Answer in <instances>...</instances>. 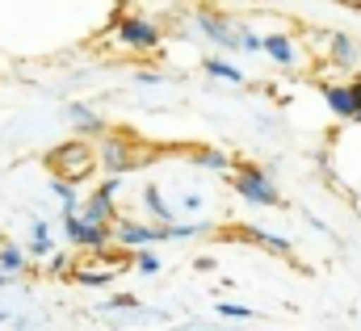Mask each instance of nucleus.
<instances>
[{
    "label": "nucleus",
    "instance_id": "obj_1",
    "mask_svg": "<svg viewBox=\"0 0 361 331\" xmlns=\"http://www.w3.org/2000/svg\"><path fill=\"white\" fill-rule=\"evenodd\" d=\"M231 189L248 201V206H281V193L273 189V180L261 172V168L244 164L235 168V180H231Z\"/></svg>",
    "mask_w": 361,
    "mask_h": 331
},
{
    "label": "nucleus",
    "instance_id": "obj_2",
    "mask_svg": "<svg viewBox=\"0 0 361 331\" xmlns=\"http://www.w3.org/2000/svg\"><path fill=\"white\" fill-rule=\"evenodd\" d=\"M51 164L63 168V180L72 185V180H80V176H89L92 164H97V156H92L85 143H63V147H55L51 151Z\"/></svg>",
    "mask_w": 361,
    "mask_h": 331
},
{
    "label": "nucleus",
    "instance_id": "obj_3",
    "mask_svg": "<svg viewBox=\"0 0 361 331\" xmlns=\"http://www.w3.org/2000/svg\"><path fill=\"white\" fill-rule=\"evenodd\" d=\"M63 235L76 244V248H105L109 239H114V231L109 227H97V223H85L80 214H63Z\"/></svg>",
    "mask_w": 361,
    "mask_h": 331
},
{
    "label": "nucleus",
    "instance_id": "obj_4",
    "mask_svg": "<svg viewBox=\"0 0 361 331\" xmlns=\"http://www.w3.org/2000/svg\"><path fill=\"white\" fill-rule=\"evenodd\" d=\"M118 34H122V42H130V46H139V51L160 46V30H156V21H147V17H122V21H118Z\"/></svg>",
    "mask_w": 361,
    "mask_h": 331
},
{
    "label": "nucleus",
    "instance_id": "obj_5",
    "mask_svg": "<svg viewBox=\"0 0 361 331\" xmlns=\"http://www.w3.org/2000/svg\"><path fill=\"white\" fill-rule=\"evenodd\" d=\"M97 164H101L109 176H114V180H118L126 168L135 164V156H130V143H126V139H105V143L97 147Z\"/></svg>",
    "mask_w": 361,
    "mask_h": 331
},
{
    "label": "nucleus",
    "instance_id": "obj_6",
    "mask_svg": "<svg viewBox=\"0 0 361 331\" xmlns=\"http://www.w3.org/2000/svg\"><path fill=\"white\" fill-rule=\"evenodd\" d=\"M197 25H202V34H210L219 46H227V51H240V21H227V17L202 13V17H197Z\"/></svg>",
    "mask_w": 361,
    "mask_h": 331
},
{
    "label": "nucleus",
    "instance_id": "obj_7",
    "mask_svg": "<svg viewBox=\"0 0 361 331\" xmlns=\"http://www.w3.org/2000/svg\"><path fill=\"white\" fill-rule=\"evenodd\" d=\"M114 189H118V180H105L97 193L89 197V206H85V223H97V227H109L114 223Z\"/></svg>",
    "mask_w": 361,
    "mask_h": 331
},
{
    "label": "nucleus",
    "instance_id": "obj_8",
    "mask_svg": "<svg viewBox=\"0 0 361 331\" xmlns=\"http://www.w3.org/2000/svg\"><path fill=\"white\" fill-rule=\"evenodd\" d=\"M324 101L336 118L357 122V101H353V84H324Z\"/></svg>",
    "mask_w": 361,
    "mask_h": 331
},
{
    "label": "nucleus",
    "instance_id": "obj_9",
    "mask_svg": "<svg viewBox=\"0 0 361 331\" xmlns=\"http://www.w3.org/2000/svg\"><path fill=\"white\" fill-rule=\"evenodd\" d=\"M126 248H143V244H156V227H143V223H118L114 231Z\"/></svg>",
    "mask_w": 361,
    "mask_h": 331
},
{
    "label": "nucleus",
    "instance_id": "obj_10",
    "mask_svg": "<svg viewBox=\"0 0 361 331\" xmlns=\"http://www.w3.org/2000/svg\"><path fill=\"white\" fill-rule=\"evenodd\" d=\"M265 55H269L273 63H281V68H290L298 55H294V42L286 38V34H265Z\"/></svg>",
    "mask_w": 361,
    "mask_h": 331
},
{
    "label": "nucleus",
    "instance_id": "obj_11",
    "mask_svg": "<svg viewBox=\"0 0 361 331\" xmlns=\"http://www.w3.org/2000/svg\"><path fill=\"white\" fill-rule=\"evenodd\" d=\"M332 59L341 63V68H353L361 59V46L349 38V34H332Z\"/></svg>",
    "mask_w": 361,
    "mask_h": 331
},
{
    "label": "nucleus",
    "instance_id": "obj_12",
    "mask_svg": "<svg viewBox=\"0 0 361 331\" xmlns=\"http://www.w3.org/2000/svg\"><path fill=\"white\" fill-rule=\"evenodd\" d=\"M143 206L160 218V227H173V210H169V201L160 197V189H156V185H147V189H143Z\"/></svg>",
    "mask_w": 361,
    "mask_h": 331
},
{
    "label": "nucleus",
    "instance_id": "obj_13",
    "mask_svg": "<svg viewBox=\"0 0 361 331\" xmlns=\"http://www.w3.org/2000/svg\"><path fill=\"white\" fill-rule=\"evenodd\" d=\"M0 268L13 277V273H25L30 268V256L21 248H13V244H0Z\"/></svg>",
    "mask_w": 361,
    "mask_h": 331
},
{
    "label": "nucleus",
    "instance_id": "obj_14",
    "mask_svg": "<svg viewBox=\"0 0 361 331\" xmlns=\"http://www.w3.org/2000/svg\"><path fill=\"white\" fill-rule=\"evenodd\" d=\"M63 113H68V118H72V122H76L80 130H89V135L105 126V122L97 118V109H89V105H63Z\"/></svg>",
    "mask_w": 361,
    "mask_h": 331
},
{
    "label": "nucleus",
    "instance_id": "obj_15",
    "mask_svg": "<svg viewBox=\"0 0 361 331\" xmlns=\"http://www.w3.org/2000/svg\"><path fill=\"white\" fill-rule=\"evenodd\" d=\"M244 239H252V244H261V248L277 251V256H290V239H281V235H269V231H244Z\"/></svg>",
    "mask_w": 361,
    "mask_h": 331
},
{
    "label": "nucleus",
    "instance_id": "obj_16",
    "mask_svg": "<svg viewBox=\"0 0 361 331\" xmlns=\"http://www.w3.org/2000/svg\"><path fill=\"white\" fill-rule=\"evenodd\" d=\"M202 68H206V72H210V76H219V80L244 84V72H240V68H235V63H223V59H206V63H202Z\"/></svg>",
    "mask_w": 361,
    "mask_h": 331
},
{
    "label": "nucleus",
    "instance_id": "obj_17",
    "mask_svg": "<svg viewBox=\"0 0 361 331\" xmlns=\"http://www.w3.org/2000/svg\"><path fill=\"white\" fill-rule=\"evenodd\" d=\"M193 160H197L202 168H210V172H227V168H231V156H223V151H210V147H206V151H197Z\"/></svg>",
    "mask_w": 361,
    "mask_h": 331
},
{
    "label": "nucleus",
    "instance_id": "obj_18",
    "mask_svg": "<svg viewBox=\"0 0 361 331\" xmlns=\"http://www.w3.org/2000/svg\"><path fill=\"white\" fill-rule=\"evenodd\" d=\"M51 251V231L47 223H34V244H30V256H47Z\"/></svg>",
    "mask_w": 361,
    "mask_h": 331
},
{
    "label": "nucleus",
    "instance_id": "obj_19",
    "mask_svg": "<svg viewBox=\"0 0 361 331\" xmlns=\"http://www.w3.org/2000/svg\"><path fill=\"white\" fill-rule=\"evenodd\" d=\"M51 189H55V197L63 201V210H68V214H76V193H72V185H68V180H55Z\"/></svg>",
    "mask_w": 361,
    "mask_h": 331
},
{
    "label": "nucleus",
    "instance_id": "obj_20",
    "mask_svg": "<svg viewBox=\"0 0 361 331\" xmlns=\"http://www.w3.org/2000/svg\"><path fill=\"white\" fill-rule=\"evenodd\" d=\"M240 46H244V51H265V38H257V34L240 21Z\"/></svg>",
    "mask_w": 361,
    "mask_h": 331
},
{
    "label": "nucleus",
    "instance_id": "obj_21",
    "mask_svg": "<svg viewBox=\"0 0 361 331\" xmlns=\"http://www.w3.org/2000/svg\"><path fill=\"white\" fill-rule=\"evenodd\" d=\"M135 268H139V273H160V256H152V251H135Z\"/></svg>",
    "mask_w": 361,
    "mask_h": 331
},
{
    "label": "nucleus",
    "instance_id": "obj_22",
    "mask_svg": "<svg viewBox=\"0 0 361 331\" xmlns=\"http://www.w3.org/2000/svg\"><path fill=\"white\" fill-rule=\"evenodd\" d=\"M219 315H227V319H252V311L240 306V302H219Z\"/></svg>",
    "mask_w": 361,
    "mask_h": 331
},
{
    "label": "nucleus",
    "instance_id": "obj_23",
    "mask_svg": "<svg viewBox=\"0 0 361 331\" xmlns=\"http://www.w3.org/2000/svg\"><path fill=\"white\" fill-rule=\"evenodd\" d=\"M105 306H109V311H135L139 302H135V294H118V298H109Z\"/></svg>",
    "mask_w": 361,
    "mask_h": 331
},
{
    "label": "nucleus",
    "instance_id": "obj_24",
    "mask_svg": "<svg viewBox=\"0 0 361 331\" xmlns=\"http://www.w3.org/2000/svg\"><path fill=\"white\" fill-rule=\"evenodd\" d=\"M76 281H80V285H105L109 273H76Z\"/></svg>",
    "mask_w": 361,
    "mask_h": 331
},
{
    "label": "nucleus",
    "instance_id": "obj_25",
    "mask_svg": "<svg viewBox=\"0 0 361 331\" xmlns=\"http://www.w3.org/2000/svg\"><path fill=\"white\" fill-rule=\"evenodd\" d=\"M51 273H68V256H55L51 260Z\"/></svg>",
    "mask_w": 361,
    "mask_h": 331
},
{
    "label": "nucleus",
    "instance_id": "obj_26",
    "mask_svg": "<svg viewBox=\"0 0 361 331\" xmlns=\"http://www.w3.org/2000/svg\"><path fill=\"white\" fill-rule=\"evenodd\" d=\"M353 101H357V122H361V80H353Z\"/></svg>",
    "mask_w": 361,
    "mask_h": 331
},
{
    "label": "nucleus",
    "instance_id": "obj_27",
    "mask_svg": "<svg viewBox=\"0 0 361 331\" xmlns=\"http://www.w3.org/2000/svg\"><path fill=\"white\" fill-rule=\"evenodd\" d=\"M4 281H8V273H4V268H0V285H4Z\"/></svg>",
    "mask_w": 361,
    "mask_h": 331
},
{
    "label": "nucleus",
    "instance_id": "obj_28",
    "mask_svg": "<svg viewBox=\"0 0 361 331\" xmlns=\"http://www.w3.org/2000/svg\"><path fill=\"white\" fill-rule=\"evenodd\" d=\"M0 323H4V311H0Z\"/></svg>",
    "mask_w": 361,
    "mask_h": 331
},
{
    "label": "nucleus",
    "instance_id": "obj_29",
    "mask_svg": "<svg viewBox=\"0 0 361 331\" xmlns=\"http://www.w3.org/2000/svg\"><path fill=\"white\" fill-rule=\"evenodd\" d=\"M357 80H361V76H357Z\"/></svg>",
    "mask_w": 361,
    "mask_h": 331
}]
</instances>
